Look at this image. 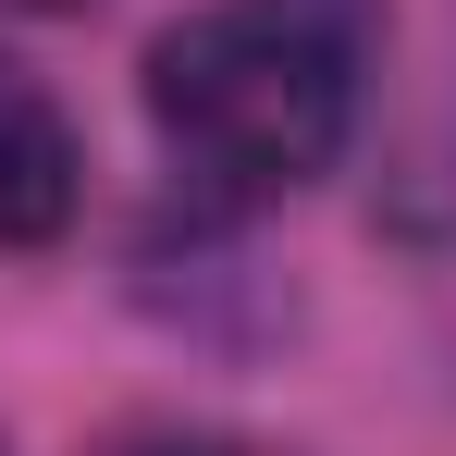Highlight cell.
<instances>
[{"label": "cell", "instance_id": "3", "mask_svg": "<svg viewBox=\"0 0 456 456\" xmlns=\"http://www.w3.org/2000/svg\"><path fill=\"white\" fill-rule=\"evenodd\" d=\"M124 456H259V444H234V432H160V444H124Z\"/></svg>", "mask_w": 456, "mask_h": 456}, {"label": "cell", "instance_id": "5", "mask_svg": "<svg viewBox=\"0 0 456 456\" xmlns=\"http://www.w3.org/2000/svg\"><path fill=\"white\" fill-rule=\"evenodd\" d=\"M0 456H12V444H0Z\"/></svg>", "mask_w": 456, "mask_h": 456}, {"label": "cell", "instance_id": "4", "mask_svg": "<svg viewBox=\"0 0 456 456\" xmlns=\"http://www.w3.org/2000/svg\"><path fill=\"white\" fill-rule=\"evenodd\" d=\"M0 12H37V25H62V12H86V0H0Z\"/></svg>", "mask_w": 456, "mask_h": 456}, {"label": "cell", "instance_id": "1", "mask_svg": "<svg viewBox=\"0 0 456 456\" xmlns=\"http://www.w3.org/2000/svg\"><path fill=\"white\" fill-rule=\"evenodd\" d=\"M358 12L346 0H210L149 37V136L210 210H284L358 136Z\"/></svg>", "mask_w": 456, "mask_h": 456}, {"label": "cell", "instance_id": "2", "mask_svg": "<svg viewBox=\"0 0 456 456\" xmlns=\"http://www.w3.org/2000/svg\"><path fill=\"white\" fill-rule=\"evenodd\" d=\"M86 198V149L62 124V99L0 50V247H50Z\"/></svg>", "mask_w": 456, "mask_h": 456}]
</instances>
